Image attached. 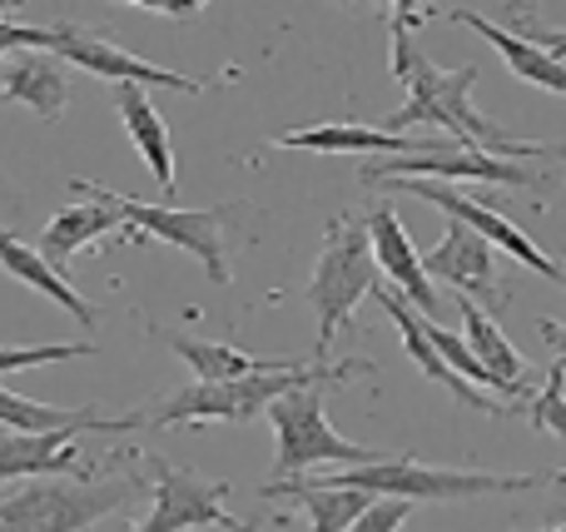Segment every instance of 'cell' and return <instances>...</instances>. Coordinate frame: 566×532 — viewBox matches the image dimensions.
Instances as JSON below:
<instances>
[{"mask_svg":"<svg viewBox=\"0 0 566 532\" xmlns=\"http://www.w3.org/2000/svg\"><path fill=\"white\" fill-rule=\"evenodd\" d=\"M363 185H392V179H432V185H452V179H468V185H517V189H542L537 175H527L522 165L507 159L478 155V149H438V155H412V159H368L358 169Z\"/></svg>","mask_w":566,"mask_h":532,"instance_id":"cell-12","label":"cell"},{"mask_svg":"<svg viewBox=\"0 0 566 532\" xmlns=\"http://www.w3.org/2000/svg\"><path fill=\"white\" fill-rule=\"evenodd\" d=\"M422 259V274H428L432 289H452L458 299H472L478 309H502L507 304V289L497 284L502 269H497V249L488 239H478L472 229L448 225V234L428 249Z\"/></svg>","mask_w":566,"mask_h":532,"instance_id":"cell-11","label":"cell"},{"mask_svg":"<svg viewBox=\"0 0 566 532\" xmlns=\"http://www.w3.org/2000/svg\"><path fill=\"white\" fill-rule=\"evenodd\" d=\"M408 518H412V503H402V498H368V508L353 518L348 532H398Z\"/></svg>","mask_w":566,"mask_h":532,"instance_id":"cell-27","label":"cell"},{"mask_svg":"<svg viewBox=\"0 0 566 532\" xmlns=\"http://www.w3.org/2000/svg\"><path fill=\"white\" fill-rule=\"evenodd\" d=\"M20 50H45L50 55V30L45 25H20V20L0 15V60L20 55Z\"/></svg>","mask_w":566,"mask_h":532,"instance_id":"cell-28","label":"cell"},{"mask_svg":"<svg viewBox=\"0 0 566 532\" xmlns=\"http://www.w3.org/2000/svg\"><path fill=\"white\" fill-rule=\"evenodd\" d=\"M125 234V225H119V215L109 205H99V199H90V205H70V209H60L55 219H50L45 229H40V239L30 249H35L40 259H45L55 274H65V264L80 254V249H90V244H99L105 234Z\"/></svg>","mask_w":566,"mask_h":532,"instance_id":"cell-22","label":"cell"},{"mask_svg":"<svg viewBox=\"0 0 566 532\" xmlns=\"http://www.w3.org/2000/svg\"><path fill=\"white\" fill-rule=\"evenodd\" d=\"M15 478H80V434H0V488Z\"/></svg>","mask_w":566,"mask_h":532,"instance_id":"cell-18","label":"cell"},{"mask_svg":"<svg viewBox=\"0 0 566 532\" xmlns=\"http://www.w3.org/2000/svg\"><path fill=\"white\" fill-rule=\"evenodd\" d=\"M368 358L353 364H303V368H279V374H249L229 378V384H189L179 394H159L149 408H139V428H169V424H249L264 414L274 398L293 394L308 384H348L353 374H368Z\"/></svg>","mask_w":566,"mask_h":532,"instance_id":"cell-2","label":"cell"},{"mask_svg":"<svg viewBox=\"0 0 566 532\" xmlns=\"http://www.w3.org/2000/svg\"><path fill=\"white\" fill-rule=\"evenodd\" d=\"M115 109H119V119H125L129 145L139 149L145 169L155 175V185L165 189V199H175V189H179L175 145H169V125H165V115L155 109V100H149L139 85H115Z\"/></svg>","mask_w":566,"mask_h":532,"instance_id":"cell-19","label":"cell"},{"mask_svg":"<svg viewBox=\"0 0 566 532\" xmlns=\"http://www.w3.org/2000/svg\"><path fill=\"white\" fill-rule=\"evenodd\" d=\"M452 304H458L462 334H468L462 344H468V354L488 368L492 384H502V394H507V398H522V394L532 398V368H527V358L517 354V344H512V338L497 328V319H492L488 309H478L472 299L452 294Z\"/></svg>","mask_w":566,"mask_h":532,"instance_id":"cell-16","label":"cell"},{"mask_svg":"<svg viewBox=\"0 0 566 532\" xmlns=\"http://www.w3.org/2000/svg\"><path fill=\"white\" fill-rule=\"evenodd\" d=\"M145 463V488L155 493L149 518L135 532H195V528H229L239 532L244 518L229 513V483L224 478H205L195 468L169 463L165 453H139Z\"/></svg>","mask_w":566,"mask_h":532,"instance_id":"cell-8","label":"cell"},{"mask_svg":"<svg viewBox=\"0 0 566 532\" xmlns=\"http://www.w3.org/2000/svg\"><path fill=\"white\" fill-rule=\"evenodd\" d=\"M562 368H566V354L552 358L547 378H542V394L532 398L527 408V424L537 434H566V394H562Z\"/></svg>","mask_w":566,"mask_h":532,"instance_id":"cell-25","label":"cell"},{"mask_svg":"<svg viewBox=\"0 0 566 532\" xmlns=\"http://www.w3.org/2000/svg\"><path fill=\"white\" fill-rule=\"evenodd\" d=\"M388 20V50H392V80L408 90L398 109H388L382 119H373V129L382 135H408L412 125H442L448 139H458V149H478L492 159H532V155H557V145H542V139H522L512 129H502L497 119H488L472 105V85H478V65H458L442 70L412 45V30L422 20H438V10H408L392 6L382 10Z\"/></svg>","mask_w":566,"mask_h":532,"instance_id":"cell-1","label":"cell"},{"mask_svg":"<svg viewBox=\"0 0 566 532\" xmlns=\"http://www.w3.org/2000/svg\"><path fill=\"white\" fill-rule=\"evenodd\" d=\"M70 189H75V195H85V199L109 205L119 215V225H125L139 244H149V239L175 244V249H185V254H195L199 264L209 269V279H214V284H234V274H229V239H224L229 205H214V209L139 205V199L115 195V189H105V185H90V179H70Z\"/></svg>","mask_w":566,"mask_h":532,"instance_id":"cell-6","label":"cell"},{"mask_svg":"<svg viewBox=\"0 0 566 532\" xmlns=\"http://www.w3.org/2000/svg\"><path fill=\"white\" fill-rule=\"evenodd\" d=\"M562 473H478V468H432L418 458H378L333 473V488H353L368 498H402V503H468L492 493H532L557 483Z\"/></svg>","mask_w":566,"mask_h":532,"instance_id":"cell-3","label":"cell"},{"mask_svg":"<svg viewBox=\"0 0 566 532\" xmlns=\"http://www.w3.org/2000/svg\"><path fill=\"white\" fill-rule=\"evenodd\" d=\"M50 30V55L55 60H70V65L90 70L95 80H109V85H159V90H179V95H205L209 85H229V80H239V70H219V75H179V70H159L149 65V60L129 55V50H119L115 40L105 35H90V30L70 25V20H55Z\"/></svg>","mask_w":566,"mask_h":532,"instance_id":"cell-9","label":"cell"},{"mask_svg":"<svg viewBox=\"0 0 566 532\" xmlns=\"http://www.w3.org/2000/svg\"><path fill=\"white\" fill-rule=\"evenodd\" d=\"M542 532H562V523H552V528H542Z\"/></svg>","mask_w":566,"mask_h":532,"instance_id":"cell-29","label":"cell"},{"mask_svg":"<svg viewBox=\"0 0 566 532\" xmlns=\"http://www.w3.org/2000/svg\"><path fill=\"white\" fill-rule=\"evenodd\" d=\"M90 354H95V344H20V348H0V374L60 364V358H90Z\"/></svg>","mask_w":566,"mask_h":532,"instance_id":"cell-26","label":"cell"},{"mask_svg":"<svg viewBox=\"0 0 566 532\" xmlns=\"http://www.w3.org/2000/svg\"><path fill=\"white\" fill-rule=\"evenodd\" d=\"M392 185L402 189V195L412 199H428V205H438L442 215L452 219V225L472 229L478 239H488L492 249H502V254H512L517 264H527L532 274H542L547 284H562V264L547 254V249H537V239H527L517 225H512L507 215H497L492 205H482L478 195H462L458 185H432V179H392Z\"/></svg>","mask_w":566,"mask_h":532,"instance_id":"cell-10","label":"cell"},{"mask_svg":"<svg viewBox=\"0 0 566 532\" xmlns=\"http://www.w3.org/2000/svg\"><path fill=\"white\" fill-rule=\"evenodd\" d=\"M239 532H259V528H254V523H244V528H239Z\"/></svg>","mask_w":566,"mask_h":532,"instance_id":"cell-30","label":"cell"},{"mask_svg":"<svg viewBox=\"0 0 566 532\" xmlns=\"http://www.w3.org/2000/svg\"><path fill=\"white\" fill-rule=\"evenodd\" d=\"M438 15H448L452 25L478 30V35L488 40V45L497 50L502 60H507V70H512L517 80L552 90V95H566V65H562V60H552L547 50H537V40H517V35H507V30H502L497 20H488L482 10H438Z\"/></svg>","mask_w":566,"mask_h":532,"instance_id":"cell-20","label":"cell"},{"mask_svg":"<svg viewBox=\"0 0 566 532\" xmlns=\"http://www.w3.org/2000/svg\"><path fill=\"white\" fill-rule=\"evenodd\" d=\"M274 149H308V155H378V159H408V155H438V145L412 135H382L373 125H308V129H283L269 139Z\"/></svg>","mask_w":566,"mask_h":532,"instance_id":"cell-14","label":"cell"},{"mask_svg":"<svg viewBox=\"0 0 566 532\" xmlns=\"http://www.w3.org/2000/svg\"><path fill=\"white\" fill-rule=\"evenodd\" d=\"M0 105H25L35 109V119L55 125L70 105V75L55 55L45 50H20V55L6 60L0 70Z\"/></svg>","mask_w":566,"mask_h":532,"instance_id":"cell-15","label":"cell"},{"mask_svg":"<svg viewBox=\"0 0 566 532\" xmlns=\"http://www.w3.org/2000/svg\"><path fill=\"white\" fill-rule=\"evenodd\" d=\"M0 264H6V274H10V279H20L25 289L45 294L55 309H65V314L75 319V324H85V328H90V324L99 319V309L90 304L85 294H75V284H70L65 274H55V269H50L45 259H40L20 234H10L6 225H0Z\"/></svg>","mask_w":566,"mask_h":532,"instance_id":"cell-23","label":"cell"},{"mask_svg":"<svg viewBox=\"0 0 566 532\" xmlns=\"http://www.w3.org/2000/svg\"><path fill=\"white\" fill-rule=\"evenodd\" d=\"M149 334L159 344H169L189 368H195V384H229V378H249V374H279V368H303V358H274V354H244L234 344H209L195 334H169V328L149 324Z\"/></svg>","mask_w":566,"mask_h":532,"instance_id":"cell-17","label":"cell"},{"mask_svg":"<svg viewBox=\"0 0 566 532\" xmlns=\"http://www.w3.org/2000/svg\"><path fill=\"white\" fill-rule=\"evenodd\" d=\"M145 493V478H45L0 493V532H85Z\"/></svg>","mask_w":566,"mask_h":532,"instance_id":"cell-4","label":"cell"},{"mask_svg":"<svg viewBox=\"0 0 566 532\" xmlns=\"http://www.w3.org/2000/svg\"><path fill=\"white\" fill-rule=\"evenodd\" d=\"M269 503H298L308 518V532H348L353 518L368 508V493L333 483H264Z\"/></svg>","mask_w":566,"mask_h":532,"instance_id":"cell-24","label":"cell"},{"mask_svg":"<svg viewBox=\"0 0 566 532\" xmlns=\"http://www.w3.org/2000/svg\"><path fill=\"white\" fill-rule=\"evenodd\" d=\"M363 234H368V254H373V264H378V279H392V284H398L392 294H398L412 314L438 319L442 314V299H438V289L428 284V274H422L418 244H412L408 225L398 219V209H392L388 199L368 209Z\"/></svg>","mask_w":566,"mask_h":532,"instance_id":"cell-13","label":"cell"},{"mask_svg":"<svg viewBox=\"0 0 566 532\" xmlns=\"http://www.w3.org/2000/svg\"><path fill=\"white\" fill-rule=\"evenodd\" d=\"M378 289V264L368 254V234H363V219H333L328 234H323V254L313 264L308 279V304L318 314V344L313 358L328 364V348L338 344V334L348 328L353 309Z\"/></svg>","mask_w":566,"mask_h":532,"instance_id":"cell-5","label":"cell"},{"mask_svg":"<svg viewBox=\"0 0 566 532\" xmlns=\"http://www.w3.org/2000/svg\"><path fill=\"white\" fill-rule=\"evenodd\" d=\"M323 394H328V384H308V388H293V394L274 398V404L264 408L269 424H274V438H279L274 483H303V473L318 468V463L358 468V463H378L382 458V453H373V448L343 438L338 428L328 424V414H323Z\"/></svg>","mask_w":566,"mask_h":532,"instance_id":"cell-7","label":"cell"},{"mask_svg":"<svg viewBox=\"0 0 566 532\" xmlns=\"http://www.w3.org/2000/svg\"><path fill=\"white\" fill-rule=\"evenodd\" d=\"M0 428L6 434H60V428H75V434H129L139 428V418H99L95 408H55V404H35L25 394H10L0 388Z\"/></svg>","mask_w":566,"mask_h":532,"instance_id":"cell-21","label":"cell"}]
</instances>
